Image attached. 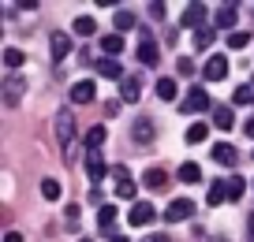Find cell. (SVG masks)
Listing matches in <instances>:
<instances>
[{"instance_id": "42", "label": "cell", "mask_w": 254, "mask_h": 242, "mask_svg": "<svg viewBox=\"0 0 254 242\" xmlns=\"http://www.w3.org/2000/svg\"><path fill=\"white\" fill-rule=\"evenodd\" d=\"M109 242H127V235H112V239Z\"/></svg>"}, {"instance_id": "16", "label": "cell", "mask_w": 254, "mask_h": 242, "mask_svg": "<svg viewBox=\"0 0 254 242\" xmlns=\"http://www.w3.org/2000/svg\"><path fill=\"white\" fill-rule=\"evenodd\" d=\"M71 30L79 34V38H94V34H97V19H94V15H79V19L71 23Z\"/></svg>"}, {"instance_id": "15", "label": "cell", "mask_w": 254, "mask_h": 242, "mask_svg": "<svg viewBox=\"0 0 254 242\" xmlns=\"http://www.w3.org/2000/svg\"><path fill=\"white\" fill-rule=\"evenodd\" d=\"M82 168H86L90 183H97V179H101L105 172H109V164H105V160H101V153H86V164H82Z\"/></svg>"}, {"instance_id": "2", "label": "cell", "mask_w": 254, "mask_h": 242, "mask_svg": "<svg viewBox=\"0 0 254 242\" xmlns=\"http://www.w3.org/2000/svg\"><path fill=\"white\" fill-rule=\"evenodd\" d=\"M23 94H26V78L23 75H4V82H0V101L15 108V104L23 101Z\"/></svg>"}, {"instance_id": "5", "label": "cell", "mask_w": 254, "mask_h": 242, "mask_svg": "<svg viewBox=\"0 0 254 242\" xmlns=\"http://www.w3.org/2000/svg\"><path fill=\"white\" fill-rule=\"evenodd\" d=\"M127 220H131V227H150L153 220H157V209H153L150 201H135V205H131V216H127Z\"/></svg>"}, {"instance_id": "17", "label": "cell", "mask_w": 254, "mask_h": 242, "mask_svg": "<svg viewBox=\"0 0 254 242\" xmlns=\"http://www.w3.org/2000/svg\"><path fill=\"white\" fill-rule=\"evenodd\" d=\"M101 48H105V56H112V60H116V56L124 52V34H105V38H101Z\"/></svg>"}, {"instance_id": "23", "label": "cell", "mask_w": 254, "mask_h": 242, "mask_svg": "<svg viewBox=\"0 0 254 242\" xmlns=\"http://www.w3.org/2000/svg\"><path fill=\"white\" fill-rule=\"evenodd\" d=\"M224 197H228V183H221V179H217V183H209V194H206V201H209V205H221Z\"/></svg>"}, {"instance_id": "21", "label": "cell", "mask_w": 254, "mask_h": 242, "mask_svg": "<svg viewBox=\"0 0 254 242\" xmlns=\"http://www.w3.org/2000/svg\"><path fill=\"white\" fill-rule=\"evenodd\" d=\"M180 86H176V78H157V97L161 101H176Z\"/></svg>"}, {"instance_id": "43", "label": "cell", "mask_w": 254, "mask_h": 242, "mask_svg": "<svg viewBox=\"0 0 254 242\" xmlns=\"http://www.w3.org/2000/svg\"><path fill=\"white\" fill-rule=\"evenodd\" d=\"M79 242H94V239H79Z\"/></svg>"}, {"instance_id": "6", "label": "cell", "mask_w": 254, "mask_h": 242, "mask_svg": "<svg viewBox=\"0 0 254 242\" xmlns=\"http://www.w3.org/2000/svg\"><path fill=\"white\" fill-rule=\"evenodd\" d=\"M209 104H213V101H209V94H206V90H202V86H194V90H190L187 97H183L180 112H206Z\"/></svg>"}, {"instance_id": "22", "label": "cell", "mask_w": 254, "mask_h": 242, "mask_svg": "<svg viewBox=\"0 0 254 242\" xmlns=\"http://www.w3.org/2000/svg\"><path fill=\"white\" fill-rule=\"evenodd\" d=\"M105 145V127H90L86 131V153H97Z\"/></svg>"}, {"instance_id": "1", "label": "cell", "mask_w": 254, "mask_h": 242, "mask_svg": "<svg viewBox=\"0 0 254 242\" xmlns=\"http://www.w3.org/2000/svg\"><path fill=\"white\" fill-rule=\"evenodd\" d=\"M56 138H60L64 153L71 156V149H75V112L71 108H60V112H56Z\"/></svg>"}, {"instance_id": "28", "label": "cell", "mask_w": 254, "mask_h": 242, "mask_svg": "<svg viewBox=\"0 0 254 242\" xmlns=\"http://www.w3.org/2000/svg\"><path fill=\"white\" fill-rule=\"evenodd\" d=\"M243 190H247L243 175H232V179H228V201H239V197H243Z\"/></svg>"}, {"instance_id": "41", "label": "cell", "mask_w": 254, "mask_h": 242, "mask_svg": "<svg viewBox=\"0 0 254 242\" xmlns=\"http://www.w3.org/2000/svg\"><path fill=\"white\" fill-rule=\"evenodd\" d=\"M4 242H23V235H19V231H8V235H4Z\"/></svg>"}, {"instance_id": "29", "label": "cell", "mask_w": 254, "mask_h": 242, "mask_svg": "<svg viewBox=\"0 0 254 242\" xmlns=\"http://www.w3.org/2000/svg\"><path fill=\"white\" fill-rule=\"evenodd\" d=\"M23 60H26V52H23V48H4V63H8L11 71H15V67H23Z\"/></svg>"}, {"instance_id": "18", "label": "cell", "mask_w": 254, "mask_h": 242, "mask_svg": "<svg viewBox=\"0 0 254 242\" xmlns=\"http://www.w3.org/2000/svg\"><path fill=\"white\" fill-rule=\"evenodd\" d=\"M112 23H116V34H124V30H131V26H138V15L127 11V8H120L116 15H112Z\"/></svg>"}, {"instance_id": "12", "label": "cell", "mask_w": 254, "mask_h": 242, "mask_svg": "<svg viewBox=\"0 0 254 242\" xmlns=\"http://www.w3.org/2000/svg\"><path fill=\"white\" fill-rule=\"evenodd\" d=\"M94 97H97V86L90 82V78H82V82H75V86H71V101L75 104H90Z\"/></svg>"}, {"instance_id": "35", "label": "cell", "mask_w": 254, "mask_h": 242, "mask_svg": "<svg viewBox=\"0 0 254 242\" xmlns=\"http://www.w3.org/2000/svg\"><path fill=\"white\" fill-rule=\"evenodd\" d=\"M176 71H180V75H194V60H190V56H180V60H176Z\"/></svg>"}, {"instance_id": "11", "label": "cell", "mask_w": 254, "mask_h": 242, "mask_svg": "<svg viewBox=\"0 0 254 242\" xmlns=\"http://www.w3.org/2000/svg\"><path fill=\"white\" fill-rule=\"evenodd\" d=\"M94 71L97 75H105V78H116V82H124V67H120V60H112V56H101V60L94 63Z\"/></svg>"}, {"instance_id": "24", "label": "cell", "mask_w": 254, "mask_h": 242, "mask_svg": "<svg viewBox=\"0 0 254 242\" xmlns=\"http://www.w3.org/2000/svg\"><path fill=\"white\" fill-rule=\"evenodd\" d=\"M202 179V168L198 164H190V160H187V164H180V183H187V187H190V183H198Z\"/></svg>"}, {"instance_id": "19", "label": "cell", "mask_w": 254, "mask_h": 242, "mask_svg": "<svg viewBox=\"0 0 254 242\" xmlns=\"http://www.w3.org/2000/svg\"><path fill=\"white\" fill-rule=\"evenodd\" d=\"M213 123L221 127V131H228V127L236 123V112H232L228 104H217V108H213Z\"/></svg>"}, {"instance_id": "34", "label": "cell", "mask_w": 254, "mask_h": 242, "mask_svg": "<svg viewBox=\"0 0 254 242\" xmlns=\"http://www.w3.org/2000/svg\"><path fill=\"white\" fill-rule=\"evenodd\" d=\"M116 194H120V201H135V183H131V179L116 183Z\"/></svg>"}, {"instance_id": "13", "label": "cell", "mask_w": 254, "mask_h": 242, "mask_svg": "<svg viewBox=\"0 0 254 242\" xmlns=\"http://www.w3.org/2000/svg\"><path fill=\"white\" fill-rule=\"evenodd\" d=\"M213 23L221 26V30H232V26L239 23V8H236V4H221L217 15H213Z\"/></svg>"}, {"instance_id": "10", "label": "cell", "mask_w": 254, "mask_h": 242, "mask_svg": "<svg viewBox=\"0 0 254 242\" xmlns=\"http://www.w3.org/2000/svg\"><path fill=\"white\" fill-rule=\"evenodd\" d=\"M190 212H194V205H190L187 197H176V201L165 209V220H168V224H180V220H187Z\"/></svg>"}, {"instance_id": "3", "label": "cell", "mask_w": 254, "mask_h": 242, "mask_svg": "<svg viewBox=\"0 0 254 242\" xmlns=\"http://www.w3.org/2000/svg\"><path fill=\"white\" fill-rule=\"evenodd\" d=\"M202 75L209 78V82H221V78H228V56L224 52H213L206 60V67H202Z\"/></svg>"}, {"instance_id": "26", "label": "cell", "mask_w": 254, "mask_h": 242, "mask_svg": "<svg viewBox=\"0 0 254 242\" xmlns=\"http://www.w3.org/2000/svg\"><path fill=\"white\" fill-rule=\"evenodd\" d=\"M116 216H120L116 205H101V209H97V224H101V227H112V224H116Z\"/></svg>"}, {"instance_id": "32", "label": "cell", "mask_w": 254, "mask_h": 242, "mask_svg": "<svg viewBox=\"0 0 254 242\" xmlns=\"http://www.w3.org/2000/svg\"><path fill=\"white\" fill-rule=\"evenodd\" d=\"M228 45L239 52V48H247V45H251V34H247V30H232V34H228Z\"/></svg>"}, {"instance_id": "44", "label": "cell", "mask_w": 254, "mask_h": 242, "mask_svg": "<svg viewBox=\"0 0 254 242\" xmlns=\"http://www.w3.org/2000/svg\"><path fill=\"white\" fill-rule=\"evenodd\" d=\"M251 86H254V82H251Z\"/></svg>"}, {"instance_id": "37", "label": "cell", "mask_w": 254, "mask_h": 242, "mask_svg": "<svg viewBox=\"0 0 254 242\" xmlns=\"http://www.w3.org/2000/svg\"><path fill=\"white\" fill-rule=\"evenodd\" d=\"M150 15L153 19H165V4H161V0H153V4H150Z\"/></svg>"}, {"instance_id": "9", "label": "cell", "mask_w": 254, "mask_h": 242, "mask_svg": "<svg viewBox=\"0 0 254 242\" xmlns=\"http://www.w3.org/2000/svg\"><path fill=\"white\" fill-rule=\"evenodd\" d=\"M49 45H53V60H56V63H60V60H67V56H71V34L56 30L53 38H49Z\"/></svg>"}, {"instance_id": "31", "label": "cell", "mask_w": 254, "mask_h": 242, "mask_svg": "<svg viewBox=\"0 0 254 242\" xmlns=\"http://www.w3.org/2000/svg\"><path fill=\"white\" fill-rule=\"evenodd\" d=\"M41 197H45V201H60V183L45 179V183H41Z\"/></svg>"}, {"instance_id": "38", "label": "cell", "mask_w": 254, "mask_h": 242, "mask_svg": "<svg viewBox=\"0 0 254 242\" xmlns=\"http://www.w3.org/2000/svg\"><path fill=\"white\" fill-rule=\"evenodd\" d=\"M247 242H254V212L247 216Z\"/></svg>"}, {"instance_id": "7", "label": "cell", "mask_w": 254, "mask_h": 242, "mask_svg": "<svg viewBox=\"0 0 254 242\" xmlns=\"http://www.w3.org/2000/svg\"><path fill=\"white\" fill-rule=\"evenodd\" d=\"M120 97H124V104H135L138 97H142V78H138V75H127L124 82H120Z\"/></svg>"}, {"instance_id": "33", "label": "cell", "mask_w": 254, "mask_h": 242, "mask_svg": "<svg viewBox=\"0 0 254 242\" xmlns=\"http://www.w3.org/2000/svg\"><path fill=\"white\" fill-rule=\"evenodd\" d=\"M232 101H236V104H254V86H236Z\"/></svg>"}, {"instance_id": "30", "label": "cell", "mask_w": 254, "mask_h": 242, "mask_svg": "<svg viewBox=\"0 0 254 242\" xmlns=\"http://www.w3.org/2000/svg\"><path fill=\"white\" fill-rule=\"evenodd\" d=\"M142 183H146V187H153V190H157V187H165V172H161V168H146Z\"/></svg>"}, {"instance_id": "8", "label": "cell", "mask_w": 254, "mask_h": 242, "mask_svg": "<svg viewBox=\"0 0 254 242\" xmlns=\"http://www.w3.org/2000/svg\"><path fill=\"white\" fill-rule=\"evenodd\" d=\"M183 26H190V30H202L206 26V4H187V11L180 15Z\"/></svg>"}, {"instance_id": "27", "label": "cell", "mask_w": 254, "mask_h": 242, "mask_svg": "<svg viewBox=\"0 0 254 242\" xmlns=\"http://www.w3.org/2000/svg\"><path fill=\"white\" fill-rule=\"evenodd\" d=\"M206 134H209V127H206V123H190V127H187V142H190V145L206 142Z\"/></svg>"}, {"instance_id": "20", "label": "cell", "mask_w": 254, "mask_h": 242, "mask_svg": "<svg viewBox=\"0 0 254 242\" xmlns=\"http://www.w3.org/2000/svg\"><path fill=\"white\" fill-rule=\"evenodd\" d=\"M213 26H202V30H194V48H198V52H209V45H213Z\"/></svg>"}, {"instance_id": "39", "label": "cell", "mask_w": 254, "mask_h": 242, "mask_svg": "<svg viewBox=\"0 0 254 242\" xmlns=\"http://www.w3.org/2000/svg\"><path fill=\"white\" fill-rule=\"evenodd\" d=\"M142 242H172V239H168V235H161V231H157V235H146Z\"/></svg>"}, {"instance_id": "40", "label": "cell", "mask_w": 254, "mask_h": 242, "mask_svg": "<svg viewBox=\"0 0 254 242\" xmlns=\"http://www.w3.org/2000/svg\"><path fill=\"white\" fill-rule=\"evenodd\" d=\"M243 134H247V138H254V116H251V119L243 123Z\"/></svg>"}, {"instance_id": "36", "label": "cell", "mask_w": 254, "mask_h": 242, "mask_svg": "<svg viewBox=\"0 0 254 242\" xmlns=\"http://www.w3.org/2000/svg\"><path fill=\"white\" fill-rule=\"evenodd\" d=\"M64 216H67V227H79V205H67V212H64Z\"/></svg>"}, {"instance_id": "25", "label": "cell", "mask_w": 254, "mask_h": 242, "mask_svg": "<svg viewBox=\"0 0 254 242\" xmlns=\"http://www.w3.org/2000/svg\"><path fill=\"white\" fill-rule=\"evenodd\" d=\"M135 142H138V145L153 142V123H150V119H138V123H135Z\"/></svg>"}, {"instance_id": "14", "label": "cell", "mask_w": 254, "mask_h": 242, "mask_svg": "<svg viewBox=\"0 0 254 242\" xmlns=\"http://www.w3.org/2000/svg\"><path fill=\"white\" fill-rule=\"evenodd\" d=\"M213 160L224 164V168H232V164H239V153H236V145H228V142H217L213 145Z\"/></svg>"}, {"instance_id": "4", "label": "cell", "mask_w": 254, "mask_h": 242, "mask_svg": "<svg viewBox=\"0 0 254 242\" xmlns=\"http://www.w3.org/2000/svg\"><path fill=\"white\" fill-rule=\"evenodd\" d=\"M157 60H161L157 41L150 38V30H142V45H138V63H142V67H157Z\"/></svg>"}]
</instances>
